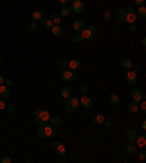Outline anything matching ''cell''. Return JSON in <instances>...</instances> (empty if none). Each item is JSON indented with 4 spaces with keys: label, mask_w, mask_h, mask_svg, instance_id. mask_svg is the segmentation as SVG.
<instances>
[{
    "label": "cell",
    "mask_w": 146,
    "mask_h": 163,
    "mask_svg": "<svg viewBox=\"0 0 146 163\" xmlns=\"http://www.w3.org/2000/svg\"><path fill=\"white\" fill-rule=\"evenodd\" d=\"M54 134H56V126L53 125L44 123V125H40V128L37 129V135L41 140H50L54 137Z\"/></svg>",
    "instance_id": "1"
},
{
    "label": "cell",
    "mask_w": 146,
    "mask_h": 163,
    "mask_svg": "<svg viewBox=\"0 0 146 163\" xmlns=\"http://www.w3.org/2000/svg\"><path fill=\"white\" fill-rule=\"evenodd\" d=\"M50 113L47 112L46 109H37L35 110V113H34V118H35V122L38 123V125H44L50 121Z\"/></svg>",
    "instance_id": "2"
},
{
    "label": "cell",
    "mask_w": 146,
    "mask_h": 163,
    "mask_svg": "<svg viewBox=\"0 0 146 163\" xmlns=\"http://www.w3.org/2000/svg\"><path fill=\"white\" fill-rule=\"evenodd\" d=\"M66 110L69 113H75L78 109H79V99L75 97V95H69L66 99Z\"/></svg>",
    "instance_id": "3"
},
{
    "label": "cell",
    "mask_w": 146,
    "mask_h": 163,
    "mask_svg": "<svg viewBox=\"0 0 146 163\" xmlns=\"http://www.w3.org/2000/svg\"><path fill=\"white\" fill-rule=\"evenodd\" d=\"M80 35L83 40H88V41H92L95 37H97V28L92 27V25H85V28L80 31Z\"/></svg>",
    "instance_id": "4"
},
{
    "label": "cell",
    "mask_w": 146,
    "mask_h": 163,
    "mask_svg": "<svg viewBox=\"0 0 146 163\" xmlns=\"http://www.w3.org/2000/svg\"><path fill=\"white\" fill-rule=\"evenodd\" d=\"M70 10L75 14H83L85 12V5L82 0H70Z\"/></svg>",
    "instance_id": "5"
},
{
    "label": "cell",
    "mask_w": 146,
    "mask_h": 163,
    "mask_svg": "<svg viewBox=\"0 0 146 163\" xmlns=\"http://www.w3.org/2000/svg\"><path fill=\"white\" fill-rule=\"evenodd\" d=\"M53 144H54V149H56V156H57V157H64V156H66L67 147L61 143L60 140H56Z\"/></svg>",
    "instance_id": "6"
},
{
    "label": "cell",
    "mask_w": 146,
    "mask_h": 163,
    "mask_svg": "<svg viewBox=\"0 0 146 163\" xmlns=\"http://www.w3.org/2000/svg\"><path fill=\"white\" fill-rule=\"evenodd\" d=\"M130 97H132L133 102H137L139 103L142 99H145V94H143V91L139 88H133L130 90Z\"/></svg>",
    "instance_id": "7"
},
{
    "label": "cell",
    "mask_w": 146,
    "mask_h": 163,
    "mask_svg": "<svg viewBox=\"0 0 146 163\" xmlns=\"http://www.w3.org/2000/svg\"><path fill=\"white\" fill-rule=\"evenodd\" d=\"M126 82L127 84H130V85H134L136 82H137V72H134V71H127L126 72Z\"/></svg>",
    "instance_id": "8"
},
{
    "label": "cell",
    "mask_w": 146,
    "mask_h": 163,
    "mask_svg": "<svg viewBox=\"0 0 146 163\" xmlns=\"http://www.w3.org/2000/svg\"><path fill=\"white\" fill-rule=\"evenodd\" d=\"M79 106H80V107H83V109H91V107H92V99H91V97H88L86 94L82 95V97H80V100H79Z\"/></svg>",
    "instance_id": "9"
},
{
    "label": "cell",
    "mask_w": 146,
    "mask_h": 163,
    "mask_svg": "<svg viewBox=\"0 0 146 163\" xmlns=\"http://www.w3.org/2000/svg\"><path fill=\"white\" fill-rule=\"evenodd\" d=\"M137 153V146L134 141H129L126 144V154L127 156H134Z\"/></svg>",
    "instance_id": "10"
},
{
    "label": "cell",
    "mask_w": 146,
    "mask_h": 163,
    "mask_svg": "<svg viewBox=\"0 0 146 163\" xmlns=\"http://www.w3.org/2000/svg\"><path fill=\"white\" fill-rule=\"evenodd\" d=\"M67 68L70 69V71H79L80 68H82V62L79 60V59H72V60L67 62Z\"/></svg>",
    "instance_id": "11"
},
{
    "label": "cell",
    "mask_w": 146,
    "mask_h": 163,
    "mask_svg": "<svg viewBox=\"0 0 146 163\" xmlns=\"http://www.w3.org/2000/svg\"><path fill=\"white\" fill-rule=\"evenodd\" d=\"M60 78H61L64 82H72L73 78H75V74H73V71H67V69H64V71H61Z\"/></svg>",
    "instance_id": "12"
},
{
    "label": "cell",
    "mask_w": 146,
    "mask_h": 163,
    "mask_svg": "<svg viewBox=\"0 0 146 163\" xmlns=\"http://www.w3.org/2000/svg\"><path fill=\"white\" fill-rule=\"evenodd\" d=\"M50 29H51L53 35H56L57 38H60V37H63V35H64V29H63V27H61L60 24H54Z\"/></svg>",
    "instance_id": "13"
},
{
    "label": "cell",
    "mask_w": 146,
    "mask_h": 163,
    "mask_svg": "<svg viewBox=\"0 0 146 163\" xmlns=\"http://www.w3.org/2000/svg\"><path fill=\"white\" fill-rule=\"evenodd\" d=\"M72 27H73V29H75V33H80V31L85 28V22L82 19H75L72 24Z\"/></svg>",
    "instance_id": "14"
},
{
    "label": "cell",
    "mask_w": 146,
    "mask_h": 163,
    "mask_svg": "<svg viewBox=\"0 0 146 163\" xmlns=\"http://www.w3.org/2000/svg\"><path fill=\"white\" fill-rule=\"evenodd\" d=\"M130 10V7H120L119 10H117V19L121 21V22H124V19H126V15L127 12Z\"/></svg>",
    "instance_id": "15"
},
{
    "label": "cell",
    "mask_w": 146,
    "mask_h": 163,
    "mask_svg": "<svg viewBox=\"0 0 146 163\" xmlns=\"http://www.w3.org/2000/svg\"><path fill=\"white\" fill-rule=\"evenodd\" d=\"M136 137H137V129H136V128L126 129V138L129 140V141H134V140H136Z\"/></svg>",
    "instance_id": "16"
},
{
    "label": "cell",
    "mask_w": 146,
    "mask_h": 163,
    "mask_svg": "<svg viewBox=\"0 0 146 163\" xmlns=\"http://www.w3.org/2000/svg\"><path fill=\"white\" fill-rule=\"evenodd\" d=\"M134 21H136V12H134V9H133V7H130V10H129L127 15H126L124 22H126V24H132V22H134Z\"/></svg>",
    "instance_id": "17"
},
{
    "label": "cell",
    "mask_w": 146,
    "mask_h": 163,
    "mask_svg": "<svg viewBox=\"0 0 146 163\" xmlns=\"http://www.w3.org/2000/svg\"><path fill=\"white\" fill-rule=\"evenodd\" d=\"M134 143H136V146H137V147H140V149H143V147L146 146V135H145V134H142V135L136 137Z\"/></svg>",
    "instance_id": "18"
},
{
    "label": "cell",
    "mask_w": 146,
    "mask_h": 163,
    "mask_svg": "<svg viewBox=\"0 0 146 163\" xmlns=\"http://www.w3.org/2000/svg\"><path fill=\"white\" fill-rule=\"evenodd\" d=\"M60 95H61L63 99H67L69 95H72V88H70L69 85H63L61 90H60Z\"/></svg>",
    "instance_id": "19"
},
{
    "label": "cell",
    "mask_w": 146,
    "mask_h": 163,
    "mask_svg": "<svg viewBox=\"0 0 146 163\" xmlns=\"http://www.w3.org/2000/svg\"><path fill=\"white\" fill-rule=\"evenodd\" d=\"M9 94H10L9 87L5 85V84H0V97H2V99H6V97H9Z\"/></svg>",
    "instance_id": "20"
},
{
    "label": "cell",
    "mask_w": 146,
    "mask_h": 163,
    "mask_svg": "<svg viewBox=\"0 0 146 163\" xmlns=\"http://www.w3.org/2000/svg\"><path fill=\"white\" fill-rule=\"evenodd\" d=\"M134 12H136V18H140V19H145L146 18V7L145 6H139Z\"/></svg>",
    "instance_id": "21"
},
{
    "label": "cell",
    "mask_w": 146,
    "mask_h": 163,
    "mask_svg": "<svg viewBox=\"0 0 146 163\" xmlns=\"http://www.w3.org/2000/svg\"><path fill=\"white\" fill-rule=\"evenodd\" d=\"M104 115H101V113H95V115L92 116V122L95 123V125H102V122H104Z\"/></svg>",
    "instance_id": "22"
},
{
    "label": "cell",
    "mask_w": 146,
    "mask_h": 163,
    "mask_svg": "<svg viewBox=\"0 0 146 163\" xmlns=\"http://www.w3.org/2000/svg\"><path fill=\"white\" fill-rule=\"evenodd\" d=\"M127 109H129L132 113H137V112H139V103H137V102H133V100H132V102L127 104Z\"/></svg>",
    "instance_id": "23"
},
{
    "label": "cell",
    "mask_w": 146,
    "mask_h": 163,
    "mask_svg": "<svg viewBox=\"0 0 146 163\" xmlns=\"http://www.w3.org/2000/svg\"><path fill=\"white\" fill-rule=\"evenodd\" d=\"M108 102H110V104H113V106H117V104L120 103L119 94H110L108 95Z\"/></svg>",
    "instance_id": "24"
},
{
    "label": "cell",
    "mask_w": 146,
    "mask_h": 163,
    "mask_svg": "<svg viewBox=\"0 0 146 163\" xmlns=\"http://www.w3.org/2000/svg\"><path fill=\"white\" fill-rule=\"evenodd\" d=\"M48 122L51 123L53 126H60L61 125V118L60 116H50V121Z\"/></svg>",
    "instance_id": "25"
},
{
    "label": "cell",
    "mask_w": 146,
    "mask_h": 163,
    "mask_svg": "<svg viewBox=\"0 0 146 163\" xmlns=\"http://www.w3.org/2000/svg\"><path fill=\"white\" fill-rule=\"evenodd\" d=\"M42 19H44V18H42V12H41V10L32 12V22H41Z\"/></svg>",
    "instance_id": "26"
},
{
    "label": "cell",
    "mask_w": 146,
    "mask_h": 163,
    "mask_svg": "<svg viewBox=\"0 0 146 163\" xmlns=\"http://www.w3.org/2000/svg\"><path fill=\"white\" fill-rule=\"evenodd\" d=\"M41 25H42V28H44V29H50V28L53 27L54 24H53V21L50 19V18H47V19H42V21H41Z\"/></svg>",
    "instance_id": "27"
},
{
    "label": "cell",
    "mask_w": 146,
    "mask_h": 163,
    "mask_svg": "<svg viewBox=\"0 0 146 163\" xmlns=\"http://www.w3.org/2000/svg\"><path fill=\"white\" fill-rule=\"evenodd\" d=\"M121 66H123V69H126V71H130L133 66V62L130 60V59H123V62H121Z\"/></svg>",
    "instance_id": "28"
},
{
    "label": "cell",
    "mask_w": 146,
    "mask_h": 163,
    "mask_svg": "<svg viewBox=\"0 0 146 163\" xmlns=\"http://www.w3.org/2000/svg\"><path fill=\"white\" fill-rule=\"evenodd\" d=\"M70 12H72V10H70V6L67 5V6H61V9H60L59 14H60V16H69Z\"/></svg>",
    "instance_id": "29"
},
{
    "label": "cell",
    "mask_w": 146,
    "mask_h": 163,
    "mask_svg": "<svg viewBox=\"0 0 146 163\" xmlns=\"http://www.w3.org/2000/svg\"><path fill=\"white\" fill-rule=\"evenodd\" d=\"M50 19L53 21V24H60V22H61V16H60L59 12H54V14L51 15V18H50Z\"/></svg>",
    "instance_id": "30"
},
{
    "label": "cell",
    "mask_w": 146,
    "mask_h": 163,
    "mask_svg": "<svg viewBox=\"0 0 146 163\" xmlns=\"http://www.w3.org/2000/svg\"><path fill=\"white\" fill-rule=\"evenodd\" d=\"M82 40H83V38H82L80 33H75V34L72 35V41L75 43V44H79V43H80Z\"/></svg>",
    "instance_id": "31"
},
{
    "label": "cell",
    "mask_w": 146,
    "mask_h": 163,
    "mask_svg": "<svg viewBox=\"0 0 146 163\" xmlns=\"http://www.w3.org/2000/svg\"><path fill=\"white\" fill-rule=\"evenodd\" d=\"M139 112H142L143 115L146 113V102H145V99H142L139 102Z\"/></svg>",
    "instance_id": "32"
},
{
    "label": "cell",
    "mask_w": 146,
    "mask_h": 163,
    "mask_svg": "<svg viewBox=\"0 0 146 163\" xmlns=\"http://www.w3.org/2000/svg\"><path fill=\"white\" fill-rule=\"evenodd\" d=\"M102 125H104L107 129H111V128H113V121H111V119H104Z\"/></svg>",
    "instance_id": "33"
},
{
    "label": "cell",
    "mask_w": 146,
    "mask_h": 163,
    "mask_svg": "<svg viewBox=\"0 0 146 163\" xmlns=\"http://www.w3.org/2000/svg\"><path fill=\"white\" fill-rule=\"evenodd\" d=\"M137 153H139V160H140V162H143V160L146 159V150H145V147L140 150V151H137Z\"/></svg>",
    "instance_id": "34"
},
{
    "label": "cell",
    "mask_w": 146,
    "mask_h": 163,
    "mask_svg": "<svg viewBox=\"0 0 146 163\" xmlns=\"http://www.w3.org/2000/svg\"><path fill=\"white\" fill-rule=\"evenodd\" d=\"M79 91H80V94L82 95H85V94L89 93V87H88V85H82V87L79 88Z\"/></svg>",
    "instance_id": "35"
},
{
    "label": "cell",
    "mask_w": 146,
    "mask_h": 163,
    "mask_svg": "<svg viewBox=\"0 0 146 163\" xmlns=\"http://www.w3.org/2000/svg\"><path fill=\"white\" fill-rule=\"evenodd\" d=\"M133 5H136V6H145L146 0H132Z\"/></svg>",
    "instance_id": "36"
},
{
    "label": "cell",
    "mask_w": 146,
    "mask_h": 163,
    "mask_svg": "<svg viewBox=\"0 0 146 163\" xmlns=\"http://www.w3.org/2000/svg\"><path fill=\"white\" fill-rule=\"evenodd\" d=\"M10 157L9 156H0V163H10Z\"/></svg>",
    "instance_id": "37"
},
{
    "label": "cell",
    "mask_w": 146,
    "mask_h": 163,
    "mask_svg": "<svg viewBox=\"0 0 146 163\" xmlns=\"http://www.w3.org/2000/svg\"><path fill=\"white\" fill-rule=\"evenodd\" d=\"M111 19H113V15L110 14V12H105V14H104V21H105V22H110Z\"/></svg>",
    "instance_id": "38"
},
{
    "label": "cell",
    "mask_w": 146,
    "mask_h": 163,
    "mask_svg": "<svg viewBox=\"0 0 146 163\" xmlns=\"http://www.w3.org/2000/svg\"><path fill=\"white\" fill-rule=\"evenodd\" d=\"M129 29H130L132 33H134V31H137V25H136L134 22H132V24H129Z\"/></svg>",
    "instance_id": "39"
},
{
    "label": "cell",
    "mask_w": 146,
    "mask_h": 163,
    "mask_svg": "<svg viewBox=\"0 0 146 163\" xmlns=\"http://www.w3.org/2000/svg\"><path fill=\"white\" fill-rule=\"evenodd\" d=\"M28 29H29V31H35V29H37V24H35V22H31V24L28 25Z\"/></svg>",
    "instance_id": "40"
},
{
    "label": "cell",
    "mask_w": 146,
    "mask_h": 163,
    "mask_svg": "<svg viewBox=\"0 0 146 163\" xmlns=\"http://www.w3.org/2000/svg\"><path fill=\"white\" fill-rule=\"evenodd\" d=\"M3 109H6V103H5V99L0 97V110H3Z\"/></svg>",
    "instance_id": "41"
},
{
    "label": "cell",
    "mask_w": 146,
    "mask_h": 163,
    "mask_svg": "<svg viewBox=\"0 0 146 163\" xmlns=\"http://www.w3.org/2000/svg\"><path fill=\"white\" fill-rule=\"evenodd\" d=\"M5 85H7V87H10L12 85V80L10 78H5V82H3Z\"/></svg>",
    "instance_id": "42"
},
{
    "label": "cell",
    "mask_w": 146,
    "mask_h": 163,
    "mask_svg": "<svg viewBox=\"0 0 146 163\" xmlns=\"http://www.w3.org/2000/svg\"><path fill=\"white\" fill-rule=\"evenodd\" d=\"M59 2H60V5H61V6H67L70 0H59Z\"/></svg>",
    "instance_id": "43"
},
{
    "label": "cell",
    "mask_w": 146,
    "mask_h": 163,
    "mask_svg": "<svg viewBox=\"0 0 146 163\" xmlns=\"http://www.w3.org/2000/svg\"><path fill=\"white\" fill-rule=\"evenodd\" d=\"M60 66H61L63 69H67V62L66 60H61V62H60Z\"/></svg>",
    "instance_id": "44"
},
{
    "label": "cell",
    "mask_w": 146,
    "mask_h": 163,
    "mask_svg": "<svg viewBox=\"0 0 146 163\" xmlns=\"http://www.w3.org/2000/svg\"><path fill=\"white\" fill-rule=\"evenodd\" d=\"M6 110L9 112V113H12V112H15V107H13V106H7V104H6Z\"/></svg>",
    "instance_id": "45"
},
{
    "label": "cell",
    "mask_w": 146,
    "mask_h": 163,
    "mask_svg": "<svg viewBox=\"0 0 146 163\" xmlns=\"http://www.w3.org/2000/svg\"><path fill=\"white\" fill-rule=\"evenodd\" d=\"M142 47H146V38L145 37L142 38Z\"/></svg>",
    "instance_id": "46"
},
{
    "label": "cell",
    "mask_w": 146,
    "mask_h": 163,
    "mask_svg": "<svg viewBox=\"0 0 146 163\" xmlns=\"http://www.w3.org/2000/svg\"><path fill=\"white\" fill-rule=\"evenodd\" d=\"M140 126H142V128H143V129L146 128V121H145V119L142 121V123H140Z\"/></svg>",
    "instance_id": "47"
},
{
    "label": "cell",
    "mask_w": 146,
    "mask_h": 163,
    "mask_svg": "<svg viewBox=\"0 0 146 163\" xmlns=\"http://www.w3.org/2000/svg\"><path fill=\"white\" fill-rule=\"evenodd\" d=\"M3 82H5V76L0 74V84H3Z\"/></svg>",
    "instance_id": "48"
},
{
    "label": "cell",
    "mask_w": 146,
    "mask_h": 163,
    "mask_svg": "<svg viewBox=\"0 0 146 163\" xmlns=\"http://www.w3.org/2000/svg\"><path fill=\"white\" fill-rule=\"evenodd\" d=\"M0 65H2V59H0Z\"/></svg>",
    "instance_id": "49"
}]
</instances>
